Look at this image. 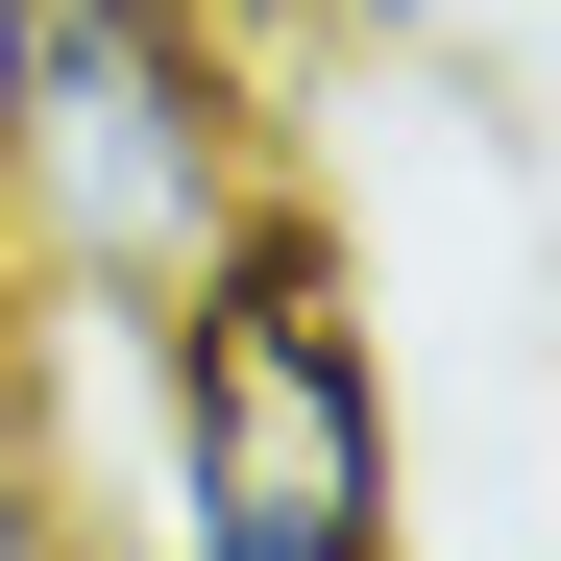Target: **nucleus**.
Wrapping results in <instances>:
<instances>
[{
    "label": "nucleus",
    "mask_w": 561,
    "mask_h": 561,
    "mask_svg": "<svg viewBox=\"0 0 561 561\" xmlns=\"http://www.w3.org/2000/svg\"><path fill=\"white\" fill-rule=\"evenodd\" d=\"M147 463H123V561H415V463H391V342H366L318 196H268L147 342Z\"/></svg>",
    "instance_id": "nucleus-1"
},
{
    "label": "nucleus",
    "mask_w": 561,
    "mask_h": 561,
    "mask_svg": "<svg viewBox=\"0 0 561 561\" xmlns=\"http://www.w3.org/2000/svg\"><path fill=\"white\" fill-rule=\"evenodd\" d=\"M268 196H294V171H268V49H244V0H49L25 171H0V294H25V318L147 342Z\"/></svg>",
    "instance_id": "nucleus-2"
},
{
    "label": "nucleus",
    "mask_w": 561,
    "mask_h": 561,
    "mask_svg": "<svg viewBox=\"0 0 561 561\" xmlns=\"http://www.w3.org/2000/svg\"><path fill=\"white\" fill-rule=\"evenodd\" d=\"M25 73H49V0H0V171H25Z\"/></svg>",
    "instance_id": "nucleus-3"
},
{
    "label": "nucleus",
    "mask_w": 561,
    "mask_h": 561,
    "mask_svg": "<svg viewBox=\"0 0 561 561\" xmlns=\"http://www.w3.org/2000/svg\"><path fill=\"white\" fill-rule=\"evenodd\" d=\"M0 561H49V537H25V489H0Z\"/></svg>",
    "instance_id": "nucleus-4"
}]
</instances>
